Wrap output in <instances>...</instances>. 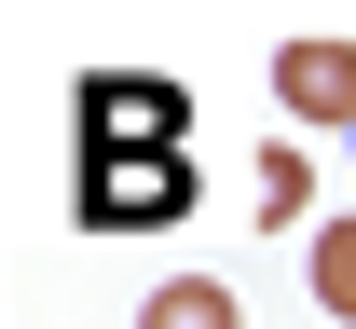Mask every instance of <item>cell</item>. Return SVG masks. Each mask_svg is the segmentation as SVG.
<instances>
[{
    "mask_svg": "<svg viewBox=\"0 0 356 329\" xmlns=\"http://www.w3.org/2000/svg\"><path fill=\"white\" fill-rule=\"evenodd\" d=\"M274 96L302 124H343L356 138V42H274Z\"/></svg>",
    "mask_w": 356,
    "mask_h": 329,
    "instance_id": "cell-1",
    "label": "cell"
},
{
    "mask_svg": "<svg viewBox=\"0 0 356 329\" xmlns=\"http://www.w3.org/2000/svg\"><path fill=\"white\" fill-rule=\"evenodd\" d=\"M302 206H315V165L302 151H261V220H302Z\"/></svg>",
    "mask_w": 356,
    "mask_h": 329,
    "instance_id": "cell-4",
    "label": "cell"
},
{
    "mask_svg": "<svg viewBox=\"0 0 356 329\" xmlns=\"http://www.w3.org/2000/svg\"><path fill=\"white\" fill-rule=\"evenodd\" d=\"M137 329H247V302H233L220 275H165L151 302H137Z\"/></svg>",
    "mask_w": 356,
    "mask_h": 329,
    "instance_id": "cell-2",
    "label": "cell"
},
{
    "mask_svg": "<svg viewBox=\"0 0 356 329\" xmlns=\"http://www.w3.org/2000/svg\"><path fill=\"white\" fill-rule=\"evenodd\" d=\"M315 302H329V329H356V220L315 234Z\"/></svg>",
    "mask_w": 356,
    "mask_h": 329,
    "instance_id": "cell-3",
    "label": "cell"
}]
</instances>
